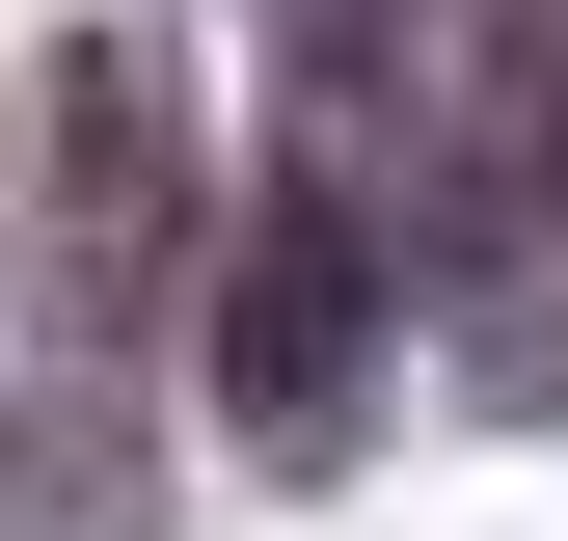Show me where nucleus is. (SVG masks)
<instances>
[{
    "label": "nucleus",
    "instance_id": "f257e3e1",
    "mask_svg": "<svg viewBox=\"0 0 568 541\" xmlns=\"http://www.w3.org/2000/svg\"><path fill=\"white\" fill-rule=\"evenodd\" d=\"M28 244H54V298H163V244H190V82H163V54H135V28H82V54H54V82H28Z\"/></svg>",
    "mask_w": 568,
    "mask_h": 541
},
{
    "label": "nucleus",
    "instance_id": "f03ea898",
    "mask_svg": "<svg viewBox=\"0 0 568 541\" xmlns=\"http://www.w3.org/2000/svg\"><path fill=\"white\" fill-rule=\"evenodd\" d=\"M217 406L271 460H352V406H379V244H352V190H271L244 270H217Z\"/></svg>",
    "mask_w": 568,
    "mask_h": 541
},
{
    "label": "nucleus",
    "instance_id": "7ed1b4c3",
    "mask_svg": "<svg viewBox=\"0 0 568 541\" xmlns=\"http://www.w3.org/2000/svg\"><path fill=\"white\" fill-rule=\"evenodd\" d=\"M0 541H135V460L82 433V406H54V433H28V460H0Z\"/></svg>",
    "mask_w": 568,
    "mask_h": 541
},
{
    "label": "nucleus",
    "instance_id": "20e7f679",
    "mask_svg": "<svg viewBox=\"0 0 568 541\" xmlns=\"http://www.w3.org/2000/svg\"><path fill=\"white\" fill-rule=\"evenodd\" d=\"M487 135H515V190H568V0H487Z\"/></svg>",
    "mask_w": 568,
    "mask_h": 541
},
{
    "label": "nucleus",
    "instance_id": "39448f33",
    "mask_svg": "<svg viewBox=\"0 0 568 541\" xmlns=\"http://www.w3.org/2000/svg\"><path fill=\"white\" fill-rule=\"evenodd\" d=\"M325 28H352V0H325Z\"/></svg>",
    "mask_w": 568,
    "mask_h": 541
}]
</instances>
